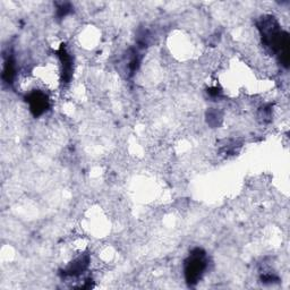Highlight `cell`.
Returning <instances> with one entry per match:
<instances>
[{"mask_svg": "<svg viewBox=\"0 0 290 290\" xmlns=\"http://www.w3.org/2000/svg\"><path fill=\"white\" fill-rule=\"evenodd\" d=\"M26 102L30 106L31 112L35 117H39L48 110L49 99L45 93L41 91H33L26 96Z\"/></svg>", "mask_w": 290, "mask_h": 290, "instance_id": "3", "label": "cell"}, {"mask_svg": "<svg viewBox=\"0 0 290 290\" xmlns=\"http://www.w3.org/2000/svg\"><path fill=\"white\" fill-rule=\"evenodd\" d=\"M208 93L211 96H219L221 92L218 87H211V89L208 90Z\"/></svg>", "mask_w": 290, "mask_h": 290, "instance_id": "8", "label": "cell"}, {"mask_svg": "<svg viewBox=\"0 0 290 290\" xmlns=\"http://www.w3.org/2000/svg\"><path fill=\"white\" fill-rule=\"evenodd\" d=\"M90 259L89 256H82V258H78L71 262L69 264L68 268L66 269V271L64 272V275L69 276V277H76L78 275H81L84 271L86 270L87 267H89Z\"/></svg>", "mask_w": 290, "mask_h": 290, "instance_id": "4", "label": "cell"}, {"mask_svg": "<svg viewBox=\"0 0 290 290\" xmlns=\"http://www.w3.org/2000/svg\"><path fill=\"white\" fill-rule=\"evenodd\" d=\"M262 42L272 52L278 54L286 67L289 64V34L281 30L279 23L272 16H264L259 23Z\"/></svg>", "mask_w": 290, "mask_h": 290, "instance_id": "1", "label": "cell"}, {"mask_svg": "<svg viewBox=\"0 0 290 290\" xmlns=\"http://www.w3.org/2000/svg\"><path fill=\"white\" fill-rule=\"evenodd\" d=\"M15 71H16L15 61L11 57L8 56L7 59L5 60V64H3L2 81L7 84H11L15 77Z\"/></svg>", "mask_w": 290, "mask_h": 290, "instance_id": "6", "label": "cell"}, {"mask_svg": "<svg viewBox=\"0 0 290 290\" xmlns=\"http://www.w3.org/2000/svg\"><path fill=\"white\" fill-rule=\"evenodd\" d=\"M208 267L207 254L202 249H195L185 261L184 272L185 279L190 286H195L204 275L205 269Z\"/></svg>", "mask_w": 290, "mask_h": 290, "instance_id": "2", "label": "cell"}, {"mask_svg": "<svg viewBox=\"0 0 290 290\" xmlns=\"http://www.w3.org/2000/svg\"><path fill=\"white\" fill-rule=\"evenodd\" d=\"M59 58L62 64V76L65 78V82H68L71 77L73 65H71V58L64 47H61L59 50Z\"/></svg>", "mask_w": 290, "mask_h": 290, "instance_id": "5", "label": "cell"}, {"mask_svg": "<svg viewBox=\"0 0 290 290\" xmlns=\"http://www.w3.org/2000/svg\"><path fill=\"white\" fill-rule=\"evenodd\" d=\"M69 9L70 7L68 3H61L57 9V15L59 16V17H65V16L69 12Z\"/></svg>", "mask_w": 290, "mask_h": 290, "instance_id": "7", "label": "cell"}]
</instances>
